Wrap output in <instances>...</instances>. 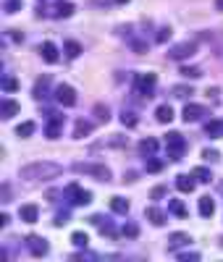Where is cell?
Here are the masks:
<instances>
[{
    "instance_id": "cell-1",
    "label": "cell",
    "mask_w": 223,
    "mask_h": 262,
    "mask_svg": "<svg viewBox=\"0 0 223 262\" xmlns=\"http://www.w3.org/2000/svg\"><path fill=\"white\" fill-rule=\"evenodd\" d=\"M63 173V168L58 163H50V160H39V163H29L21 168L18 176L24 181H53Z\"/></svg>"
},
{
    "instance_id": "cell-2",
    "label": "cell",
    "mask_w": 223,
    "mask_h": 262,
    "mask_svg": "<svg viewBox=\"0 0 223 262\" xmlns=\"http://www.w3.org/2000/svg\"><path fill=\"white\" fill-rule=\"evenodd\" d=\"M76 173H84V176L95 179V181H110V168L103 163H74Z\"/></svg>"
},
{
    "instance_id": "cell-3",
    "label": "cell",
    "mask_w": 223,
    "mask_h": 262,
    "mask_svg": "<svg viewBox=\"0 0 223 262\" xmlns=\"http://www.w3.org/2000/svg\"><path fill=\"white\" fill-rule=\"evenodd\" d=\"M166 149H168L171 160H181L184 152H187V139L178 134V131H171V134L166 137Z\"/></svg>"
},
{
    "instance_id": "cell-4",
    "label": "cell",
    "mask_w": 223,
    "mask_h": 262,
    "mask_svg": "<svg viewBox=\"0 0 223 262\" xmlns=\"http://www.w3.org/2000/svg\"><path fill=\"white\" fill-rule=\"evenodd\" d=\"M155 84H158V76L155 74H139L137 81H134V92L142 97H152L155 95Z\"/></svg>"
},
{
    "instance_id": "cell-5",
    "label": "cell",
    "mask_w": 223,
    "mask_h": 262,
    "mask_svg": "<svg viewBox=\"0 0 223 262\" xmlns=\"http://www.w3.org/2000/svg\"><path fill=\"white\" fill-rule=\"evenodd\" d=\"M55 100L63 107H74L76 105V90H74L71 84H58L55 86Z\"/></svg>"
},
{
    "instance_id": "cell-6",
    "label": "cell",
    "mask_w": 223,
    "mask_h": 262,
    "mask_svg": "<svg viewBox=\"0 0 223 262\" xmlns=\"http://www.w3.org/2000/svg\"><path fill=\"white\" fill-rule=\"evenodd\" d=\"M197 53V42H178V45H173L171 50H168V58H173V60H187V58H192Z\"/></svg>"
},
{
    "instance_id": "cell-7",
    "label": "cell",
    "mask_w": 223,
    "mask_h": 262,
    "mask_svg": "<svg viewBox=\"0 0 223 262\" xmlns=\"http://www.w3.org/2000/svg\"><path fill=\"white\" fill-rule=\"evenodd\" d=\"M205 116H208V107L205 105H197V102H187L184 105V113H181V118L187 123H197V121H202Z\"/></svg>"
},
{
    "instance_id": "cell-8",
    "label": "cell",
    "mask_w": 223,
    "mask_h": 262,
    "mask_svg": "<svg viewBox=\"0 0 223 262\" xmlns=\"http://www.w3.org/2000/svg\"><path fill=\"white\" fill-rule=\"evenodd\" d=\"M66 194L71 196L74 205H89V202H92V194H89L87 189H82L79 184H69V186H66Z\"/></svg>"
},
{
    "instance_id": "cell-9",
    "label": "cell",
    "mask_w": 223,
    "mask_h": 262,
    "mask_svg": "<svg viewBox=\"0 0 223 262\" xmlns=\"http://www.w3.org/2000/svg\"><path fill=\"white\" fill-rule=\"evenodd\" d=\"M27 249L34 257H45V254L50 252V244H48V238H42V236H29L27 238Z\"/></svg>"
},
{
    "instance_id": "cell-10",
    "label": "cell",
    "mask_w": 223,
    "mask_h": 262,
    "mask_svg": "<svg viewBox=\"0 0 223 262\" xmlns=\"http://www.w3.org/2000/svg\"><path fill=\"white\" fill-rule=\"evenodd\" d=\"M63 116H50V121H48V126H45V137H48V139H58L60 137V131H63Z\"/></svg>"
},
{
    "instance_id": "cell-11",
    "label": "cell",
    "mask_w": 223,
    "mask_h": 262,
    "mask_svg": "<svg viewBox=\"0 0 223 262\" xmlns=\"http://www.w3.org/2000/svg\"><path fill=\"white\" fill-rule=\"evenodd\" d=\"M192 242L189 238V233H181V231H176V233H171L168 236V252H176V249H181V247H187Z\"/></svg>"
},
{
    "instance_id": "cell-12",
    "label": "cell",
    "mask_w": 223,
    "mask_h": 262,
    "mask_svg": "<svg viewBox=\"0 0 223 262\" xmlns=\"http://www.w3.org/2000/svg\"><path fill=\"white\" fill-rule=\"evenodd\" d=\"M197 186V179H194V173L192 176H187V173H181V176H176V189L178 191H184V194H192Z\"/></svg>"
},
{
    "instance_id": "cell-13",
    "label": "cell",
    "mask_w": 223,
    "mask_h": 262,
    "mask_svg": "<svg viewBox=\"0 0 223 262\" xmlns=\"http://www.w3.org/2000/svg\"><path fill=\"white\" fill-rule=\"evenodd\" d=\"M18 217H21L24 223H37L39 207H37V205H21V207H18Z\"/></svg>"
},
{
    "instance_id": "cell-14",
    "label": "cell",
    "mask_w": 223,
    "mask_h": 262,
    "mask_svg": "<svg viewBox=\"0 0 223 262\" xmlns=\"http://www.w3.org/2000/svg\"><path fill=\"white\" fill-rule=\"evenodd\" d=\"M18 111H21L18 102H13L11 97H6V100H3V105H0V118H3V121H11Z\"/></svg>"
},
{
    "instance_id": "cell-15",
    "label": "cell",
    "mask_w": 223,
    "mask_h": 262,
    "mask_svg": "<svg viewBox=\"0 0 223 262\" xmlns=\"http://www.w3.org/2000/svg\"><path fill=\"white\" fill-rule=\"evenodd\" d=\"M89 223H92V226H97V228H100L103 233H108V236H113V233H116L113 223H110L108 217H103V215H92V217H89Z\"/></svg>"
},
{
    "instance_id": "cell-16",
    "label": "cell",
    "mask_w": 223,
    "mask_h": 262,
    "mask_svg": "<svg viewBox=\"0 0 223 262\" xmlns=\"http://www.w3.org/2000/svg\"><path fill=\"white\" fill-rule=\"evenodd\" d=\"M145 215H147V221H150L152 226H163V223H166V212H163L160 207H147Z\"/></svg>"
},
{
    "instance_id": "cell-17",
    "label": "cell",
    "mask_w": 223,
    "mask_h": 262,
    "mask_svg": "<svg viewBox=\"0 0 223 262\" xmlns=\"http://www.w3.org/2000/svg\"><path fill=\"white\" fill-rule=\"evenodd\" d=\"M39 53H42L45 63H58V48L53 45V42H45V45L39 48Z\"/></svg>"
},
{
    "instance_id": "cell-18",
    "label": "cell",
    "mask_w": 223,
    "mask_h": 262,
    "mask_svg": "<svg viewBox=\"0 0 223 262\" xmlns=\"http://www.w3.org/2000/svg\"><path fill=\"white\" fill-rule=\"evenodd\" d=\"M205 134L210 139H220L223 137V121H208L205 123Z\"/></svg>"
},
{
    "instance_id": "cell-19",
    "label": "cell",
    "mask_w": 223,
    "mask_h": 262,
    "mask_svg": "<svg viewBox=\"0 0 223 262\" xmlns=\"http://www.w3.org/2000/svg\"><path fill=\"white\" fill-rule=\"evenodd\" d=\"M87 134H92V123L84 121V118H79L76 126H74V139H84Z\"/></svg>"
},
{
    "instance_id": "cell-20",
    "label": "cell",
    "mask_w": 223,
    "mask_h": 262,
    "mask_svg": "<svg viewBox=\"0 0 223 262\" xmlns=\"http://www.w3.org/2000/svg\"><path fill=\"white\" fill-rule=\"evenodd\" d=\"M155 118H158V123H171V121H173L171 105H158V111H155Z\"/></svg>"
},
{
    "instance_id": "cell-21",
    "label": "cell",
    "mask_w": 223,
    "mask_h": 262,
    "mask_svg": "<svg viewBox=\"0 0 223 262\" xmlns=\"http://www.w3.org/2000/svg\"><path fill=\"white\" fill-rule=\"evenodd\" d=\"M129 200H124V196H113V200H110V210L113 212H118V215H126L129 212Z\"/></svg>"
},
{
    "instance_id": "cell-22",
    "label": "cell",
    "mask_w": 223,
    "mask_h": 262,
    "mask_svg": "<svg viewBox=\"0 0 223 262\" xmlns=\"http://www.w3.org/2000/svg\"><path fill=\"white\" fill-rule=\"evenodd\" d=\"M74 13V3H58L53 8V18H69Z\"/></svg>"
},
{
    "instance_id": "cell-23",
    "label": "cell",
    "mask_w": 223,
    "mask_h": 262,
    "mask_svg": "<svg viewBox=\"0 0 223 262\" xmlns=\"http://www.w3.org/2000/svg\"><path fill=\"white\" fill-rule=\"evenodd\" d=\"M139 152L145 158H152L155 152H158V142H155V139H142L139 142Z\"/></svg>"
},
{
    "instance_id": "cell-24",
    "label": "cell",
    "mask_w": 223,
    "mask_h": 262,
    "mask_svg": "<svg viewBox=\"0 0 223 262\" xmlns=\"http://www.w3.org/2000/svg\"><path fill=\"white\" fill-rule=\"evenodd\" d=\"M48 86H50V76L37 79V84H34V97H37V100H42L45 95H48Z\"/></svg>"
},
{
    "instance_id": "cell-25",
    "label": "cell",
    "mask_w": 223,
    "mask_h": 262,
    "mask_svg": "<svg viewBox=\"0 0 223 262\" xmlns=\"http://www.w3.org/2000/svg\"><path fill=\"white\" fill-rule=\"evenodd\" d=\"M192 173H194V179H197L199 184H210V181H213V173H210V168H205V165L194 168Z\"/></svg>"
},
{
    "instance_id": "cell-26",
    "label": "cell",
    "mask_w": 223,
    "mask_h": 262,
    "mask_svg": "<svg viewBox=\"0 0 223 262\" xmlns=\"http://www.w3.org/2000/svg\"><path fill=\"white\" fill-rule=\"evenodd\" d=\"M215 212V202L210 200V196H202V200H199V215L202 217H210Z\"/></svg>"
},
{
    "instance_id": "cell-27",
    "label": "cell",
    "mask_w": 223,
    "mask_h": 262,
    "mask_svg": "<svg viewBox=\"0 0 223 262\" xmlns=\"http://www.w3.org/2000/svg\"><path fill=\"white\" fill-rule=\"evenodd\" d=\"M34 121H24V123H21L18 128H16V137H21V139H24V137H32L34 134Z\"/></svg>"
},
{
    "instance_id": "cell-28",
    "label": "cell",
    "mask_w": 223,
    "mask_h": 262,
    "mask_svg": "<svg viewBox=\"0 0 223 262\" xmlns=\"http://www.w3.org/2000/svg\"><path fill=\"white\" fill-rule=\"evenodd\" d=\"M168 210H171L173 215H178V217H184V215H187V207H184L181 200H168Z\"/></svg>"
},
{
    "instance_id": "cell-29",
    "label": "cell",
    "mask_w": 223,
    "mask_h": 262,
    "mask_svg": "<svg viewBox=\"0 0 223 262\" xmlns=\"http://www.w3.org/2000/svg\"><path fill=\"white\" fill-rule=\"evenodd\" d=\"M63 50H66V55H69V58H79L82 45H79V42H74V39H69V42L63 45Z\"/></svg>"
},
{
    "instance_id": "cell-30",
    "label": "cell",
    "mask_w": 223,
    "mask_h": 262,
    "mask_svg": "<svg viewBox=\"0 0 223 262\" xmlns=\"http://www.w3.org/2000/svg\"><path fill=\"white\" fill-rule=\"evenodd\" d=\"M121 123H124V126H129V128H134V126L139 123V118H137V113L124 111V113H121Z\"/></svg>"
},
{
    "instance_id": "cell-31",
    "label": "cell",
    "mask_w": 223,
    "mask_h": 262,
    "mask_svg": "<svg viewBox=\"0 0 223 262\" xmlns=\"http://www.w3.org/2000/svg\"><path fill=\"white\" fill-rule=\"evenodd\" d=\"M181 76H187V79H199V76H202V69H197V66H184Z\"/></svg>"
},
{
    "instance_id": "cell-32",
    "label": "cell",
    "mask_w": 223,
    "mask_h": 262,
    "mask_svg": "<svg viewBox=\"0 0 223 262\" xmlns=\"http://www.w3.org/2000/svg\"><path fill=\"white\" fill-rule=\"evenodd\" d=\"M121 233L129 236V238H137V236H139V226H137V223H124Z\"/></svg>"
},
{
    "instance_id": "cell-33",
    "label": "cell",
    "mask_w": 223,
    "mask_h": 262,
    "mask_svg": "<svg viewBox=\"0 0 223 262\" xmlns=\"http://www.w3.org/2000/svg\"><path fill=\"white\" fill-rule=\"evenodd\" d=\"M147 170L150 173H158V170H163V160H158V158H147Z\"/></svg>"
},
{
    "instance_id": "cell-34",
    "label": "cell",
    "mask_w": 223,
    "mask_h": 262,
    "mask_svg": "<svg viewBox=\"0 0 223 262\" xmlns=\"http://www.w3.org/2000/svg\"><path fill=\"white\" fill-rule=\"evenodd\" d=\"M71 242H74L76 247H84V249H87V244H89V238H87V233H82V231H76V233L71 236Z\"/></svg>"
},
{
    "instance_id": "cell-35",
    "label": "cell",
    "mask_w": 223,
    "mask_h": 262,
    "mask_svg": "<svg viewBox=\"0 0 223 262\" xmlns=\"http://www.w3.org/2000/svg\"><path fill=\"white\" fill-rule=\"evenodd\" d=\"M95 116H97V121H108V118H110L108 105H95Z\"/></svg>"
},
{
    "instance_id": "cell-36",
    "label": "cell",
    "mask_w": 223,
    "mask_h": 262,
    "mask_svg": "<svg viewBox=\"0 0 223 262\" xmlns=\"http://www.w3.org/2000/svg\"><path fill=\"white\" fill-rule=\"evenodd\" d=\"M171 39V27H160L158 29V37H155V42H160V45H163V42H168Z\"/></svg>"
},
{
    "instance_id": "cell-37",
    "label": "cell",
    "mask_w": 223,
    "mask_h": 262,
    "mask_svg": "<svg viewBox=\"0 0 223 262\" xmlns=\"http://www.w3.org/2000/svg\"><path fill=\"white\" fill-rule=\"evenodd\" d=\"M18 8H21V0H6V6H3L6 13H16Z\"/></svg>"
},
{
    "instance_id": "cell-38",
    "label": "cell",
    "mask_w": 223,
    "mask_h": 262,
    "mask_svg": "<svg viewBox=\"0 0 223 262\" xmlns=\"http://www.w3.org/2000/svg\"><path fill=\"white\" fill-rule=\"evenodd\" d=\"M16 86H18V84H16V79H11V76H6V79H3V90H6V92H13Z\"/></svg>"
},
{
    "instance_id": "cell-39",
    "label": "cell",
    "mask_w": 223,
    "mask_h": 262,
    "mask_svg": "<svg viewBox=\"0 0 223 262\" xmlns=\"http://www.w3.org/2000/svg\"><path fill=\"white\" fill-rule=\"evenodd\" d=\"M192 95V90H187V86H173V97H187Z\"/></svg>"
},
{
    "instance_id": "cell-40",
    "label": "cell",
    "mask_w": 223,
    "mask_h": 262,
    "mask_svg": "<svg viewBox=\"0 0 223 262\" xmlns=\"http://www.w3.org/2000/svg\"><path fill=\"white\" fill-rule=\"evenodd\" d=\"M178 259H181V262H189L192 259L194 262V259H199V254L197 252H184V254H178Z\"/></svg>"
},
{
    "instance_id": "cell-41",
    "label": "cell",
    "mask_w": 223,
    "mask_h": 262,
    "mask_svg": "<svg viewBox=\"0 0 223 262\" xmlns=\"http://www.w3.org/2000/svg\"><path fill=\"white\" fill-rule=\"evenodd\" d=\"M69 223V212H58L55 215V226H66Z\"/></svg>"
},
{
    "instance_id": "cell-42",
    "label": "cell",
    "mask_w": 223,
    "mask_h": 262,
    "mask_svg": "<svg viewBox=\"0 0 223 262\" xmlns=\"http://www.w3.org/2000/svg\"><path fill=\"white\" fill-rule=\"evenodd\" d=\"M202 158H208V160L213 163V160L218 158V152H215V149H205V152H202Z\"/></svg>"
},
{
    "instance_id": "cell-43",
    "label": "cell",
    "mask_w": 223,
    "mask_h": 262,
    "mask_svg": "<svg viewBox=\"0 0 223 262\" xmlns=\"http://www.w3.org/2000/svg\"><path fill=\"white\" fill-rule=\"evenodd\" d=\"M163 194H166V189H163V186H158V189H152V196H155V200H160Z\"/></svg>"
},
{
    "instance_id": "cell-44",
    "label": "cell",
    "mask_w": 223,
    "mask_h": 262,
    "mask_svg": "<svg viewBox=\"0 0 223 262\" xmlns=\"http://www.w3.org/2000/svg\"><path fill=\"white\" fill-rule=\"evenodd\" d=\"M3 202H11V189H8V184L3 186Z\"/></svg>"
},
{
    "instance_id": "cell-45",
    "label": "cell",
    "mask_w": 223,
    "mask_h": 262,
    "mask_svg": "<svg viewBox=\"0 0 223 262\" xmlns=\"http://www.w3.org/2000/svg\"><path fill=\"white\" fill-rule=\"evenodd\" d=\"M215 8H218V11H223V0H215Z\"/></svg>"
},
{
    "instance_id": "cell-46",
    "label": "cell",
    "mask_w": 223,
    "mask_h": 262,
    "mask_svg": "<svg viewBox=\"0 0 223 262\" xmlns=\"http://www.w3.org/2000/svg\"><path fill=\"white\" fill-rule=\"evenodd\" d=\"M113 3H118V6H124V3H129V0H113Z\"/></svg>"
}]
</instances>
